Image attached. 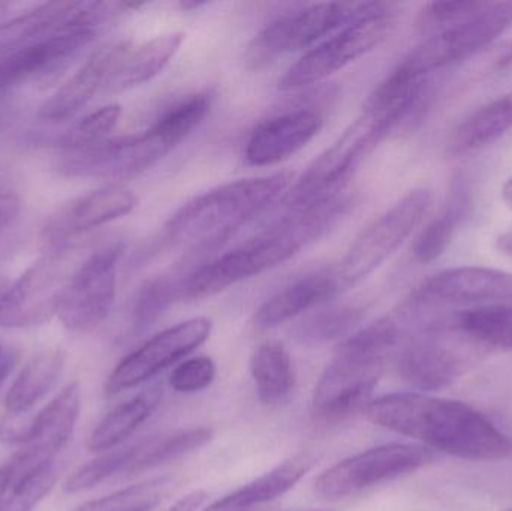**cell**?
<instances>
[{
    "instance_id": "obj_44",
    "label": "cell",
    "mask_w": 512,
    "mask_h": 511,
    "mask_svg": "<svg viewBox=\"0 0 512 511\" xmlns=\"http://www.w3.org/2000/svg\"><path fill=\"white\" fill-rule=\"evenodd\" d=\"M18 362V351L12 345L0 341V389L14 371Z\"/></svg>"
},
{
    "instance_id": "obj_16",
    "label": "cell",
    "mask_w": 512,
    "mask_h": 511,
    "mask_svg": "<svg viewBox=\"0 0 512 511\" xmlns=\"http://www.w3.org/2000/svg\"><path fill=\"white\" fill-rule=\"evenodd\" d=\"M98 29L71 27L27 42L0 57V93L32 78H45L68 65L95 41Z\"/></svg>"
},
{
    "instance_id": "obj_39",
    "label": "cell",
    "mask_w": 512,
    "mask_h": 511,
    "mask_svg": "<svg viewBox=\"0 0 512 511\" xmlns=\"http://www.w3.org/2000/svg\"><path fill=\"white\" fill-rule=\"evenodd\" d=\"M462 221V216L445 207V212L433 219L415 240L414 255L417 261L429 264L441 258L453 242L457 225Z\"/></svg>"
},
{
    "instance_id": "obj_46",
    "label": "cell",
    "mask_w": 512,
    "mask_h": 511,
    "mask_svg": "<svg viewBox=\"0 0 512 511\" xmlns=\"http://www.w3.org/2000/svg\"><path fill=\"white\" fill-rule=\"evenodd\" d=\"M496 246H498L499 251L512 258V230L501 234L496 240Z\"/></svg>"
},
{
    "instance_id": "obj_1",
    "label": "cell",
    "mask_w": 512,
    "mask_h": 511,
    "mask_svg": "<svg viewBox=\"0 0 512 511\" xmlns=\"http://www.w3.org/2000/svg\"><path fill=\"white\" fill-rule=\"evenodd\" d=\"M364 416L388 431L420 441L433 452L468 461H499L512 453L511 441L471 405L426 393H391L373 399Z\"/></svg>"
},
{
    "instance_id": "obj_27",
    "label": "cell",
    "mask_w": 512,
    "mask_h": 511,
    "mask_svg": "<svg viewBox=\"0 0 512 511\" xmlns=\"http://www.w3.org/2000/svg\"><path fill=\"white\" fill-rule=\"evenodd\" d=\"M512 129V90L466 117L451 134L450 152L465 155L484 149Z\"/></svg>"
},
{
    "instance_id": "obj_9",
    "label": "cell",
    "mask_w": 512,
    "mask_h": 511,
    "mask_svg": "<svg viewBox=\"0 0 512 511\" xmlns=\"http://www.w3.org/2000/svg\"><path fill=\"white\" fill-rule=\"evenodd\" d=\"M72 245L48 248L0 299V327L26 329L50 320L59 311L66 285L77 266H71Z\"/></svg>"
},
{
    "instance_id": "obj_18",
    "label": "cell",
    "mask_w": 512,
    "mask_h": 511,
    "mask_svg": "<svg viewBox=\"0 0 512 511\" xmlns=\"http://www.w3.org/2000/svg\"><path fill=\"white\" fill-rule=\"evenodd\" d=\"M137 206V197L123 185H108L60 210L44 228L47 248L71 245L75 237L129 215Z\"/></svg>"
},
{
    "instance_id": "obj_29",
    "label": "cell",
    "mask_w": 512,
    "mask_h": 511,
    "mask_svg": "<svg viewBox=\"0 0 512 511\" xmlns=\"http://www.w3.org/2000/svg\"><path fill=\"white\" fill-rule=\"evenodd\" d=\"M80 411V384H69L44 410L35 414V441L32 446L42 447L56 455L71 440Z\"/></svg>"
},
{
    "instance_id": "obj_40",
    "label": "cell",
    "mask_w": 512,
    "mask_h": 511,
    "mask_svg": "<svg viewBox=\"0 0 512 511\" xmlns=\"http://www.w3.org/2000/svg\"><path fill=\"white\" fill-rule=\"evenodd\" d=\"M486 2H432L427 3L421 9L420 17H418L417 26L424 35L432 36L447 27L454 26L466 18L477 14Z\"/></svg>"
},
{
    "instance_id": "obj_48",
    "label": "cell",
    "mask_w": 512,
    "mask_h": 511,
    "mask_svg": "<svg viewBox=\"0 0 512 511\" xmlns=\"http://www.w3.org/2000/svg\"><path fill=\"white\" fill-rule=\"evenodd\" d=\"M502 198H504L505 204L512 210V176L502 186Z\"/></svg>"
},
{
    "instance_id": "obj_17",
    "label": "cell",
    "mask_w": 512,
    "mask_h": 511,
    "mask_svg": "<svg viewBox=\"0 0 512 511\" xmlns=\"http://www.w3.org/2000/svg\"><path fill=\"white\" fill-rule=\"evenodd\" d=\"M412 299L427 306H512V275L487 267L463 266L427 279Z\"/></svg>"
},
{
    "instance_id": "obj_24",
    "label": "cell",
    "mask_w": 512,
    "mask_h": 511,
    "mask_svg": "<svg viewBox=\"0 0 512 511\" xmlns=\"http://www.w3.org/2000/svg\"><path fill=\"white\" fill-rule=\"evenodd\" d=\"M183 41L185 33L174 32L156 36L138 47L129 44L114 65L105 89L123 92L152 80L176 56Z\"/></svg>"
},
{
    "instance_id": "obj_23",
    "label": "cell",
    "mask_w": 512,
    "mask_h": 511,
    "mask_svg": "<svg viewBox=\"0 0 512 511\" xmlns=\"http://www.w3.org/2000/svg\"><path fill=\"white\" fill-rule=\"evenodd\" d=\"M316 459L318 458L312 453H300L203 511H249L261 504L277 500L307 476L315 467Z\"/></svg>"
},
{
    "instance_id": "obj_13",
    "label": "cell",
    "mask_w": 512,
    "mask_h": 511,
    "mask_svg": "<svg viewBox=\"0 0 512 511\" xmlns=\"http://www.w3.org/2000/svg\"><path fill=\"white\" fill-rule=\"evenodd\" d=\"M435 459L436 452L421 444H385L325 470L316 479L315 492L325 500H342L370 486L414 473Z\"/></svg>"
},
{
    "instance_id": "obj_22",
    "label": "cell",
    "mask_w": 512,
    "mask_h": 511,
    "mask_svg": "<svg viewBox=\"0 0 512 511\" xmlns=\"http://www.w3.org/2000/svg\"><path fill=\"white\" fill-rule=\"evenodd\" d=\"M342 291L336 272L319 270L292 282L267 300L255 314L258 329L280 326L309 309L336 297Z\"/></svg>"
},
{
    "instance_id": "obj_8",
    "label": "cell",
    "mask_w": 512,
    "mask_h": 511,
    "mask_svg": "<svg viewBox=\"0 0 512 511\" xmlns=\"http://www.w3.org/2000/svg\"><path fill=\"white\" fill-rule=\"evenodd\" d=\"M430 204L432 194L429 189H414L373 221L340 261L336 276L342 290L354 287L381 267L414 233Z\"/></svg>"
},
{
    "instance_id": "obj_2",
    "label": "cell",
    "mask_w": 512,
    "mask_h": 511,
    "mask_svg": "<svg viewBox=\"0 0 512 511\" xmlns=\"http://www.w3.org/2000/svg\"><path fill=\"white\" fill-rule=\"evenodd\" d=\"M351 206V197L339 192L307 206L289 209L264 233L183 276L182 300L215 296L285 263L309 243L327 234Z\"/></svg>"
},
{
    "instance_id": "obj_11",
    "label": "cell",
    "mask_w": 512,
    "mask_h": 511,
    "mask_svg": "<svg viewBox=\"0 0 512 511\" xmlns=\"http://www.w3.org/2000/svg\"><path fill=\"white\" fill-rule=\"evenodd\" d=\"M394 24V6L387 3L381 11L361 18L310 48L280 80L283 90L300 89L325 80L349 63L375 50L390 35Z\"/></svg>"
},
{
    "instance_id": "obj_43",
    "label": "cell",
    "mask_w": 512,
    "mask_h": 511,
    "mask_svg": "<svg viewBox=\"0 0 512 511\" xmlns=\"http://www.w3.org/2000/svg\"><path fill=\"white\" fill-rule=\"evenodd\" d=\"M20 209L21 201L18 195L12 192H0V231L5 230L15 221Z\"/></svg>"
},
{
    "instance_id": "obj_7",
    "label": "cell",
    "mask_w": 512,
    "mask_h": 511,
    "mask_svg": "<svg viewBox=\"0 0 512 511\" xmlns=\"http://www.w3.org/2000/svg\"><path fill=\"white\" fill-rule=\"evenodd\" d=\"M511 26L512 2H486L472 17L427 36L396 68L412 80H427L432 72L474 56Z\"/></svg>"
},
{
    "instance_id": "obj_15",
    "label": "cell",
    "mask_w": 512,
    "mask_h": 511,
    "mask_svg": "<svg viewBox=\"0 0 512 511\" xmlns=\"http://www.w3.org/2000/svg\"><path fill=\"white\" fill-rule=\"evenodd\" d=\"M212 327L209 318L198 317L153 336L116 366L105 384V393L119 395L155 377L203 345Z\"/></svg>"
},
{
    "instance_id": "obj_37",
    "label": "cell",
    "mask_w": 512,
    "mask_h": 511,
    "mask_svg": "<svg viewBox=\"0 0 512 511\" xmlns=\"http://www.w3.org/2000/svg\"><path fill=\"white\" fill-rule=\"evenodd\" d=\"M122 116V107L117 104L105 105L87 116L81 117L71 128L57 137L56 146L63 152L83 149L99 141L107 140L108 134L116 128Z\"/></svg>"
},
{
    "instance_id": "obj_21",
    "label": "cell",
    "mask_w": 512,
    "mask_h": 511,
    "mask_svg": "<svg viewBox=\"0 0 512 511\" xmlns=\"http://www.w3.org/2000/svg\"><path fill=\"white\" fill-rule=\"evenodd\" d=\"M128 47L129 42H110L93 51L84 65L44 102L38 116L47 122H63L74 117L105 87L114 65Z\"/></svg>"
},
{
    "instance_id": "obj_35",
    "label": "cell",
    "mask_w": 512,
    "mask_h": 511,
    "mask_svg": "<svg viewBox=\"0 0 512 511\" xmlns=\"http://www.w3.org/2000/svg\"><path fill=\"white\" fill-rule=\"evenodd\" d=\"M212 98L209 93H194L180 99L156 119L152 128L176 149L189 137L209 114Z\"/></svg>"
},
{
    "instance_id": "obj_25",
    "label": "cell",
    "mask_w": 512,
    "mask_h": 511,
    "mask_svg": "<svg viewBox=\"0 0 512 511\" xmlns=\"http://www.w3.org/2000/svg\"><path fill=\"white\" fill-rule=\"evenodd\" d=\"M162 396H164V387L162 383H156L131 401L114 408L90 435L87 441L90 452H105L128 440L143 423L152 417L156 408L161 405Z\"/></svg>"
},
{
    "instance_id": "obj_34",
    "label": "cell",
    "mask_w": 512,
    "mask_h": 511,
    "mask_svg": "<svg viewBox=\"0 0 512 511\" xmlns=\"http://www.w3.org/2000/svg\"><path fill=\"white\" fill-rule=\"evenodd\" d=\"M182 300V278L176 276H158L150 279L138 290L135 297L134 329L143 335L155 326L156 321L176 302Z\"/></svg>"
},
{
    "instance_id": "obj_32",
    "label": "cell",
    "mask_w": 512,
    "mask_h": 511,
    "mask_svg": "<svg viewBox=\"0 0 512 511\" xmlns=\"http://www.w3.org/2000/svg\"><path fill=\"white\" fill-rule=\"evenodd\" d=\"M363 309L358 306H333L304 318L297 329L295 338L306 345H324L351 336L363 320Z\"/></svg>"
},
{
    "instance_id": "obj_19",
    "label": "cell",
    "mask_w": 512,
    "mask_h": 511,
    "mask_svg": "<svg viewBox=\"0 0 512 511\" xmlns=\"http://www.w3.org/2000/svg\"><path fill=\"white\" fill-rule=\"evenodd\" d=\"M324 119L309 108L280 114L256 126L248 144L246 159L258 167L279 164L306 147L321 132Z\"/></svg>"
},
{
    "instance_id": "obj_12",
    "label": "cell",
    "mask_w": 512,
    "mask_h": 511,
    "mask_svg": "<svg viewBox=\"0 0 512 511\" xmlns=\"http://www.w3.org/2000/svg\"><path fill=\"white\" fill-rule=\"evenodd\" d=\"M173 147L150 126L141 134L107 138L83 149L63 152L57 171L66 177L128 180L150 170Z\"/></svg>"
},
{
    "instance_id": "obj_5",
    "label": "cell",
    "mask_w": 512,
    "mask_h": 511,
    "mask_svg": "<svg viewBox=\"0 0 512 511\" xmlns=\"http://www.w3.org/2000/svg\"><path fill=\"white\" fill-rule=\"evenodd\" d=\"M397 126L396 120L391 117L364 110L343 132L342 137L315 159L289 189L286 194L289 209L307 206L313 201L342 192L358 165Z\"/></svg>"
},
{
    "instance_id": "obj_6",
    "label": "cell",
    "mask_w": 512,
    "mask_h": 511,
    "mask_svg": "<svg viewBox=\"0 0 512 511\" xmlns=\"http://www.w3.org/2000/svg\"><path fill=\"white\" fill-rule=\"evenodd\" d=\"M486 350L454 323L435 321L418 330L403 348L400 375L409 386L424 392L445 389L474 368Z\"/></svg>"
},
{
    "instance_id": "obj_26",
    "label": "cell",
    "mask_w": 512,
    "mask_h": 511,
    "mask_svg": "<svg viewBox=\"0 0 512 511\" xmlns=\"http://www.w3.org/2000/svg\"><path fill=\"white\" fill-rule=\"evenodd\" d=\"M65 365L66 354L60 348H50L33 357L6 395L8 413H29L57 386Z\"/></svg>"
},
{
    "instance_id": "obj_45",
    "label": "cell",
    "mask_w": 512,
    "mask_h": 511,
    "mask_svg": "<svg viewBox=\"0 0 512 511\" xmlns=\"http://www.w3.org/2000/svg\"><path fill=\"white\" fill-rule=\"evenodd\" d=\"M207 494L204 491H194L180 498L168 511H198L206 503Z\"/></svg>"
},
{
    "instance_id": "obj_10",
    "label": "cell",
    "mask_w": 512,
    "mask_h": 511,
    "mask_svg": "<svg viewBox=\"0 0 512 511\" xmlns=\"http://www.w3.org/2000/svg\"><path fill=\"white\" fill-rule=\"evenodd\" d=\"M123 254V243H110L78 264L57 311L66 329L92 332L107 320L116 300L117 275Z\"/></svg>"
},
{
    "instance_id": "obj_4",
    "label": "cell",
    "mask_w": 512,
    "mask_h": 511,
    "mask_svg": "<svg viewBox=\"0 0 512 511\" xmlns=\"http://www.w3.org/2000/svg\"><path fill=\"white\" fill-rule=\"evenodd\" d=\"M387 3H315L277 18L261 30L246 51L249 68L259 71L279 57L312 47L336 30L381 11Z\"/></svg>"
},
{
    "instance_id": "obj_49",
    "label": "cell",
    "mask_w": 512,
    "mask_h": 511,
    "mask_svg": "<svg viewBox=\"0 0 512 511\" xmlns=\"http://www.w3.org/2000/svg\"><path fill=\"white\" fill-rule=\"evenodd\" d=\"M6 287H8V284H6L5 279L0 276V299H2L3 293H5Z\"/></svg>"
},
{
    "instance_id": "obj_3",
    "label": "cell",
    "mask_w": 512,
    "mask_h": 511,
    "mask_svg": "<svg viewBox=\"0 0 512 511\" xmlns=\"http://www.w3.org/2000/svg\"><path fill=\"white\" fill-rule=\"evenodd\" d=\"M292 180L294 173L280 171L225 183L204 192L171 216L165 225V243L188 254L219 248L288 194Z\"/></svg>"
},
{
    "instance_id": "obj_51",
    "label": "cell",
    "mask_w": 512,
    "mask_h": 511,
    "mask_svg": "<svg viewBox=\"0 0 512 511\" xmlns=\"http://www.w3.org/2000/svg\"><path fill=\"white\" fill-rule=\"evenodd\" d=\"M316 511V510H315ZM319 511H330V510H319Z\"/></svg>"
},
{
    "instance_id": "obj_20",
    "label": "cell",
    "mask_w": 512,
    "mask_h": 511,
    "mask_svg": "<svg viewBox=\"0 0 512 511\" xmlns=\"http://www.w3.org/2000/svg\"><path fill=\"white\" fill-rule=\"evenodd\" d=\"M95 9V2H50L32 6L12 18H0V57L42 36L92 26Z\"/></svg>"
},
{
    "instance_id": "obj_50",
    "label": "cell",
    "mask_w": 512,
    "mask_h": 511,
    "mask_svg": "<svg viewBox=\"0 0 512 511\" xmlns=\"http://www.w3.org/2000/svg\"><path fill=\"white\" fill-rule=\"evenodd\" d=\"M501 511H512V507H511V509H505V510H501Z\"/></svg>"
},
{
    "instance_id": "obj_38",
    "label": "cell",
    "mask_w": 512,
    "mask_h": 511,
    "mask_svg": "<svg viewBox=\"0 0 512 511\" xmlns=\"http://www.w3.org/2000/svg\"><path fill=\"white\" fill-rule=\"evenodd\" d=\"M57 479L59 470L56 462H48L9 486L8 492L0 500V511H32L50 494Z\"/></svg>"
},
{
    "instance_id": "obj_14",
    "label": "cell",
    "mask_w": 512,
    "mask_h": 511,
    "mask_svg": "<svg viewBox=\"0 0 512 511\" xmlns=\"http://www.w3.org/2000/svg\"><path fill=\"white\" fill-rule=\"evenodd\" d=\"M382 357L357 353L337 345L313 393V413L325 420H339L370 402L384 372Z\"/></svg>"
},
{
    "instance_id": "obj_30",
    "label": "cell",
    "mask_w": 512,
    "mask_h": 511,
    "mask_svg": "<svg viewBox=\"0 0 512 511\" xmlns=\"http://www.w3.org/2000/svg\"><path fill=\"white\" fill-rule=\"evenodd\" d=\"M453 323L483 347L512 351V306H472L459 311Z\"/></svg>"
},
{
    "instance_id": "obj_28",
    "label": "cell",
    "mask_w": 512,
    "mask_h": 511,
    "mask_svg": "<svg viewBox=\"0 0 512 511\" xmlns=\"http://www.w3.org/2000/svg\"><path fill=\"white\" fill-rule=\"evenodd\" d=\"M256 395L265 405H279L291 396L295 386L291 357L282 344L265 342L255 351L251 363Z\"/></svg>"
},
{
    "instance_id": "obj_47",
    "label": "cell",
    "mask_w": 512,
    "mask_h": 511,
    "mask_svg": "<svg viewBox=\"0 0 512 511\" xmlns=\"http://www.w3.org/2000/svg\"><path fill=\"white\" fill-rule=\"evenodd\" d=\"M9 486H11V474H9L8 465H3L0 467V500L8 492Z\"/></svg>"
},
{
    "instance_id": "obj_36",
    "label": "cell",
    "mask_w": 512,
    "mask_h": 511,
    "mask_svg": "<svg viewBox=\"0 0 512 511\" xmlns=\"http://www.w3.org/2000/svg\"><path fill=\"white\" fill-rule=\"evenodd\" d=\"M141 446H143V441L126 447V449L114 450V452L105 453V455L93 459L92 462L75 471L74 476L69 477L65 491L68 494L89 491L116 474H125L132 462L137 459Z\"/></svg>"
},
{
    "instance_id": "obj_33",
    "label": "cell",
    "mask_w": 512,
    "mask_h": 511,
    "mask_svg": "<svg viewBox=\"0 0 512 511\" xmlns=\"http://www.w3.org/2000/svg\"><path fill=\"white\" fill-rule=\"evenodd\" d=\"M174 485L176 480L173 477H158L129 486L99 500L80 504L71 511H150L170 494Z\"/></svg>"
},
{
    "instance_id": "obj_31",
    "label": "cell",
    "mask_w": 512,
    "mask_h": 511,
    "mask_svg": "<svg viewBox=\"0 0 512 511\" xmlns=\"http://www.w3.org/2000/svg\"><path fill=\"white\" fill-rule=\"evenodd\" d=\"M213 434L207 428L188 429V431L177 432L164 438H147L143 441L140 453L137 459L132 462L125 474L135 476V474L146 473V471L155 470L162 465L177 461L195 450L201 449L212 440Z\"/></svg>"
},
{
    "instance_id": "obj_41",
    "label": "cell",
    "mask_w": 512,
    "mask_h": 511,
    "mask_svg": "<svg viewBox=\"0 0 512 511\" xmlns=\"http://www.w3.org/2000/svg\"><path fill=\"white\" fill-rule=\"evenodd\" d=\"M216 377V365L210 357L201 356L186 360L180 363L173 372H171V389L183 395L203 392L207 387L212 386Z\"/></svg>"
},
{
    "instance_id": "obj_42",
    "label": "cell",
    "mask_w": 512,
    "mask_h": 511,
    "mask_svg": "<svg viewBox=\"0 0 512 511\" xmlns=\"http://www.w3.org/2000/svg\"><path fill=\"white\" fill-rule=\"evenodd\" d=\"M35 441V414L6 413L0 419V443L32 444Z\"/></svg>"
}]
</instances>
